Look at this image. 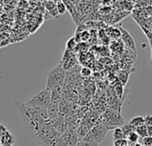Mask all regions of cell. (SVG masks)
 <instances>
[{
  "instance_id": "cell-1",
  "label": "cell",
  "mask_w": 152,
  "mask_h": 146,
  "mask_svg": "<svg viewBox=\"0 0 152 146\" xmlns=\"http://www.w3.org/2000/svg\"><path fill=\"white\" fill-rule=\"evenodd\" d=\"M15 102L17 106L25 132L30 137H31L42 125L50 121L48 118V109L29 107L25 103L17 101Z\"/></svg>"
},
{
  "instance_id": "cell-2",
  "label": "cell",
  "mask_w": 152,
  "mask_h": 146,
  "mask_svg": "<svg viewBox=\"0 0 152 146\" xmlns=\"http://www.w3.org/2000/svg\"><path fill=\"white\" fill-rule=\"evenodd\" d=\"M60 136L61 134L56 131L51 122L48 121L42 125L31 138L41 146H56Z\"/></svg>"
},
{
  "instance_id": "cell-3",
  "label": "cell",
  "mask_w": 152,
  "mask_h": 146,
  "mask_svg": "<svg viewBox=\"0 0 152 146\" xmlns=\"http://www.w3.org/2000/svg\"><path fill=\"white\" fill-rule=\"evenodd\" d=\"M66 72L61 64L55 67L48 75L46 88L50 91L62 92L66 79Z\"/></svg>"
},
{
  "instance_id": "cell-4",
  "label": "cell",
  "mask_w": 152,
  "mask_h": 146,
  "mask_svg": "<svg viewBox=\"0 0 152 146\" xmlns=\"http://www.w3.org/2000/svg\"><path fill=\"white\" fill-rule=\"evenodd\" d=\"M50 102H51V91L45 88L44 90L37 93L35 96H33L25 104L32 108L48 109Z\"/></svg>"
},
{
  "instance_id": "cell-5",
  "label": "cell",
  "mask_w": 152,
  "mask_h": 146,
  "mask_svg": "<svg viewBox=\"0 0 152 146\" xmlns=\"http://www.w3.org/2000/svg\"><path fill=\"white\" fill-rule=\"evenodd\" d=\"M103 125L107 128V130L115 129L116 127H121L124 123L122 116L120 114L115 113V111L106 112L104 114Z\"/></svg>"
},
{
  "instance_id": "cell-6",
  "label": "cell",
  "mask_w": 152,
  "mask_h": 146,
  "mask_svg": "<svg viewBox=\"0 0 152 146\" xmlns=\"http://www.w3.org/2000/svg\"><path fill=\"white\" fill-rule=\"evenodd\" d=\"M78 136L74 131L67 129L57 140L56 146H76L78 142Z\"/></svg>"
},
{
  "instance_id": "cell-7",
  "label": "cell",
  "mask_w": 152,
  "mask_h": 146,
  "mask_svg": "<svg viewBox=\"0 0 152 146\" xmlns=\"http://www.w3.org/2000/svg\"><path fill=\"white\" fill-rule=\"evenodd\" d=\"M107 131H108L107 128L104 125H95L94 127H92L90 130V134L99 144L105 139Z\"/></svg>"
},
{
  "instance_id": "cell-8",
  "label": "cell",
  "mask_w": 152,
  "mask_h": 146,
  "mask_svg": "<svg viewBox=\"0 0 152 146\" xmlns=\"http://www.w3.org/2000/svg\"><path fill=\"white\" fill-rule=\"evenodd\" d=\"M121 29V32H122V36H121V38H122V40L124 41V43L131 49H132V50H135V43H134V40H133V39L131 37V35L125 31V30H124L123 28H120Z\"/></svg>"
},
{
  "instance_id": "cell-9",
  "label": "cell",
  "mask_w": 152,
  "mask_h": 146,
  "mask_svg": "<svg viewBox=\"0 0 152 146\" xmlns=\"http://www.w3.org/2000/svg\"><path fill=\"white\" fill-rule=\"evenodd\" d=\"M15 137L11 133L7 131L0 136V143L1 146H12L15 143Z\"/></svg>"
},
{
  "instance_id": "cell-10",
  "label": "cell",
  "mask_w": 152,
  "mask_h": 146,
  "mask_svg": "<svg viewBox=\"0 0 152 146\" xmlns=\"http://www.w3.org/2000/svg\"><path fill=\"white\" fill-rule=\"evenodd\" d=\"M76 146H99V143L94 140V138L89 134L82 140L78 141Z\"/></svg>"
},
{
  "instance_id": "cell-11",
  "label": "cell",
  "mask_w": 152,
  "mask_h": 146,
  "mask_svg": "<svg viewBox=\"0 0 152 146\" xmlns=\"http://www.w3.org/2000/svg\"><path fill=\"white\" fill-rule=\"evenodd\" d=\"M112 138L114 141H117V140H121V139H126V135L124 134L122 127H116L113 131Z\"/></svg>"
},
{
  "instance_id": "cell-12",
  "label": "cell",
  "mask_w": 152,
  "mask_h": 146,
  "mask_svg": "<svg viewBox=\"0 0 152 146\" xmlns=\"http://www.w3.org/2000/svg\"><path fill=\"white\" fill-rule=\"evenodd\" d=\"M91 129H89L87 126L85 125H80L79 128L77 129V131H76V134H77V136H78V140H82L90 132Z\"/></svg>"
},
{
  "instance_id": "cell-13",
  "label": "cell",
  "mask_w": 152,
  "mask_h": 146,
  "mask_svg": "<svg viewBox=\"0 0 152 146\" xmlns=\"http://www.w3.org/2000/svg\"><path fill=\"white\" fill-rule=\"evenodd\" d=\"M129 123L132 124L134 127H139L140 125H145V119L141 116H137V117H134Z\"/></svg>"
},
{
  "instance_id": "cell-14",
  "label": "cell",
  "mask_w": 152,
  "mask_h": 146,
  "mask_svg": "<svg viewBox=\"0 0 152 146\" xmlns=\"http://www.w3.org/2000/svg\"><path fill=\"white\" fill-rule=\"evenodd\" d=\"M121 127H122V129H123L124 134L126 135V138H127V136H128L130 134H132V133H133V132L136 131V127H134V126H133L132 124H130V123H128V124H124Z\"/></svg>"
},
{
  "instance_id": "cell-15",
  "label": "cell",
  "mask_w": 152,
  "mask_h": 146,
  "mask_svg": "<svg viewBox=\"0 0 152 146\" xmlns=\"http://www.w3.org/2000/svg\"><path fill=\"white\" fill-rule=\"evenodd\" d=\"M136 133L141 138L148 136V126L146 125H140L139 127H136Z\"/></svg>"
},
{
  "instance_id": "cell-16",
  "label": "cell",
  "mask_w": 152,
  "mask_h": 146,
  "mask_svg": "<svg viewBox=\"0 0 152 146\" xmlns=\"http://www.w3.org/2000/svg\"><path fill=\"white\" fill-rule=\"evenodd\" d=\"M139 134L136 133V131L135 132H133V133H132V134H130L128 136H127V141H128V142H129V144H132V145H133L134 143H136V142H138V140H139Z\"/></svg>"
},
{
  "instance_id": "cell-17",
  "label": "cell",
  "mask_w": 152,
  "mask_h": 146,
  "mask_svg": "<svg viewBox=\"0 0 152 146\" xmlns=\"http://www.w3.org/2000/svg\"><path fill=\"white\" fill-rule=\"evenodd\" d=\"M77 45V41H76L75 38H71L67 42H66V49H69V50H72L76 47Z\"/></svg>"
},
{
  "instance_id": "cell-18",
  "label": "cell",
  "mask_w": 152,
  "mask_h": 146,
  "mask_svg": "<svg viewBox=\"0 0 152 146\" xmlns=\"http://www.w3.org/2000/svg\"><path fill=\"white\" fill-rule=\"evenodd\" d=\"M91 74H92V71L89 67H83L80 70V75L83 77H89L91 76Z\"/></svg>"
},
{
  "instance_id": "cell-19",
  "label": "cell",
  "mask_w": 152,
  "mask_h": 146,
  "mask_svg": "<svg viewBox=\"0 0 152 146\" xmlns=\"http://www.w3.org/2000/svg\"><path fill=\"white\" fill-rule=\"evenodd\" d=\"M129 144L127 139H121L117 141H114V145L115 146H127Z\"/></svg>"
},
{
  "instance_id": "cell-20",
  "label": "cell",
  "mask_w": 152,
  "mask_h": 146,
  "mask_svg": "<svg viewBox=\"0 0 152 146\" xmlns=\"http://www.w3.org/2000/svg\"><path fill=\"white\" fill-rule=\"evenodd\" d=\"M142 144L144 146H152V137L148 135L142 138Z\"/></svg>"
},
{
  "instance_id": "cell-21",
  "label": "cell",
  "mask_w": 152,
  "mask_h": 146,
  "mask_svg": "<svg viewBox=\"0 0 152 146\" xmlns=\"http://www.w3.org/2000/svg\"><path fill=\"white\" fill-rule=\"evenodd\" d=\"M56 9H57V13H59L60 15H64V12H65V10H66L64 4V3H62V2H60V3H58V4H57V6H56Z\"/></svg>"
},
{
  "instance_id": "cell-22",
  "label": "cell",
  "mask_w": 152,
  "mask_h": 146,
  "mask_svg": "<svg viewBox=\"0 0 152 146\" xmlns=\"http://www.w3.org/2000/svg\"><path fill=\"white\" fill-rule=\"evenodd\" d=\"M145 125L147 126H152V116L151 115H147L145 117Z\"/></svg>"
},
{
  "instance_id": "cell-23",
  "label": "cell",
  "mask_w": 152,
  "mask_h": 146,
  "mask_svg": "<svg viewBox=\"0 0 152 146\" xmlns=\"http://www.w3.org/2000/svg\"><path fill=\"white\" fill-rule=\"evenodd\" d=\"M148 135L152 137V126H148Z\"/></svg>"
},
{
  "instance_id": "cell-24",
  "label": "cell",
  "mask_w": 152,
  "mask_h": 146,
  "mask_svg": "<svg viewBox=\"0 0 152 146\" xmlns=\"http://www.w3.org/2000/svg\"><path fill=\"white\" fill-rule=\"evenodd\" d=\"M132 146H142L140 142H136V143H134L133 145H132Z\"/></svg>"
}]
</instances>
